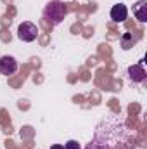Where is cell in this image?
<instances>
[{"label": "cell", "mask_w": 147, "mask_h": 149, "mask_svg": "<svg viewBox=\"0 0 147 149\" xmlns=\"http://www.w3.org/2000/svg\"><path fill=\"white\" fill-rule=\"evenodd\" d=\"M66 12H68V9H66V5L62 3V2H50L47 7H45V10H43V16L49 19V21H52L54 24H59L62 19H64V16H66Z\"/></svg>", "instance_id": "obj_1"}, {"label": "cell", "mask_w": 147, "mask_h": 149, "mask_svg": "<svg viewBox=\"0 0 147 149\" xmlns=\"http://www.w3.org/2000/svg\"><path fill=\"white\" fill-rule=\"evenodd\" d=\"M38 37V28L37 24H33V23H30V21H24V23H21L19 24V28H17V38L21 40V42H33V40H37Z\"/></svg>", "instance_id": "obj_2"}, {"label": "cell", "mask_w": 147, "mask_h": 149, "mask_svg": "<svg viewBox=\"0 0 147 149\" xmlns=\"http://www.w3.org/2000/svg\"><path fill=\"white\" fill-rule=\"evenodd\" d=\"M17 71V61L12 56H2L0 57V74L10 76Z\"/></svg>", "instance_id": "obj_3"}, {"label": "cell", "mask_w": 147, "mask_h": 149, "mask_svg": "<svg viewBox=\"0 0 147 149\" xmlns=\"http://www.w3.org/2000/svg\"><path fill=\"white\" fill-rule=\"evenodd\" d=\"M128 17V7L125 3H116L111 7V19L114 23H123Z\"/></svg>", "instance_id": "obj_4"}, {"label": "cell", "mask_w": 147, "mask_h": 149, "mask_svg": "<svg viewBox=\"0 0 147 149\" xmlns=\"http://www.w3.org/2000/svg\"><path fill=\"white\" fill-rule=\"evenodd\" d=\"M128 76H130V80L132 81H135V83H140V81H144L146 80V70H144V66L142 64H133V66H130L128 68Z\"/></svg>", "instance_id": "obj_5"}, {"label": "cell", "mask_w": 147, "mask_h": 149, "mask_svg": "<svg viewBox=\"0 0 147 149\" xmlns=\"http://www.w3.org/2000/svg\"><path fill=\"white\" fill-rule=\"evenodd\" d=\"M133 14H135V17L140 23H146L147 21V0H139L133 5Z\"/></svg>", "instance_id": "obj_6"}, {"label": "cell", "mask_w": 147, "mask_h": 149, "mask_svg": "<svg viewBox=\"0 0 147 149\" xmlns=\"http://www.w3.org/2000/svg\"><path fill=\"white\" fill-rule=\"evenodd\" d=\"M64 149H81V146H80L78 141H68L64 144Z\"/></svg>", "instance_id": "obj_7"}, {"label": "cell", "mask_w": 147, "mask_h": 149, "mask_svg": "<svg viewBox=\"0 0 147 149\" xmlns=\"http://www.w3.org/2000/svg\"><path fill=\"white\" fill-rule=\"evenodd\" d=\"M50 149H64V146H61V144H54Z\"/></svg>", "instance_id": "obj_8"}, {"label": "cell", "mask_w": 147, "mask_h": 149, "mask_svg": "<svg viewBox=\"0 0 147 149\" xmlns=\"http://www.w3.org/2000/svg\"><path fill=\"white\" fill-rule=\"evenodd\" d=\"M99 149H106V148H99Z\"/></svg>", "instance_id": "obj_9"}]
</instances>
